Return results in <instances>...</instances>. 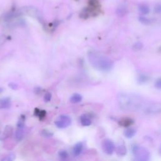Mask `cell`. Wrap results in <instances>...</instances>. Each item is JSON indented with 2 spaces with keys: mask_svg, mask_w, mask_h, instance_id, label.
<instances>
[{
  "mask_svg": "<svg viewBox=\"0 0 161 161\" xmlns=\"http://www.w3.org/2000/svg\"><path fill=\"white\" fill-rule=\"evenodd\" d=\"M117 99L120 107L122 109L140 112L143 113H145L150 103V102L146 101L142 96L128 93H120L118 95Z\"/></svg>",
  "mask_w": 161,
  "mask_h": 161,
  "instance_id": "1",
  "label": "cell"
},
{
  "mask_svg": "<svg viewBox=\"0 0 161 161\" xmlns=\"http://www.w3.org/2000/svg\"><path fill=\"white\" fill-rule=\"evenodd\" d=\"M90 64L101 71H109L113 67V62L109 57L96 50H91L88 54Z\"/></svg>",
  "mask_w": 161,
  "mask_h": 161,
  "instance_id": "2",
  "label": "cell"
},
{
  "mask_svg": "<svg viewBox=\"0 0 161 161\" xmlns=\"http://www.w3.org/2000/svg\"><path fill=\"white\" fill-rule=\"evenodd\" d=\"M133 154L136 160L140 161H146L149 159L150 154L148 151L143 147L135 145L133 147Z\"/></svg>",
  "mask_w": 161,
  "mask_h": 161,
  "instance_id": "3",
  "label": "cell"
},
{
  "mask_svg": "<svg viewBox=\"0 0 161 161\" xmlns=\"http://www.w3.org/2000/svg\"><path fill=\"white\" fill-rule=\"evenodd\" d=\"M71 123V119L67 115L59 116L55 122V125L59 128H64L69 127Z\"/></svg>",
  "mask_w": 161,
  "mask_h": 161,
  "instance_id": "4",
  "label": "cell"
},
{
  "mask_svg": "<svg viewBox=\"0 0 161 161\" xmlns=\"http://www.w3.org/2000/svg\"><path fill=\"white\" fill-rule=\"evenodd\" d=\"M25 130V124H24V118L23 116L20 118L17 123V130L15 134V138L17 141L21 140L24 135Z\"/></svg>",
  "mask_w": 161,
  "mask_h": 161,
  "instance_id": "5",
  "label": "cell"
},
{
  "mask_svg": "<svg viewBox=\"0 0 161 161\" xmlns=\"http://www.w3.org/2000/svg\"><path fill=\"white\" fill-rule=\"evenodd\" d=\"M102 148L104 152L108 155H112L115 148V144L109 139H105L102 142Z\"/></svg>",
  "mask_w": 161,
  "mask_h": 161,
  "instance_id": "6",
  "label": "cell"
},
{
  "mask_svg": "<svg viewBox=\"0 0 161 161\" xmlns=\"http://www.w3.org/2000/svg\"><path fill=\"white\" fill-rule=\"evenodd\" d=\"M83 148V144L81 142H79L76 144L73 147V152L75 156H78L81 153Z\"/></svg>",
  "mask_w": 161,
  "mask_h": 161,
  "instance_id": "7",
  "label": "cell"
},
{
  "mask_svg": "<svg viewBox=\"0 0 161 161\" xmlns=\"http://www.w3.org/2000/svg\"><path fill=\"white\" fill-rule=\"evenodd\" d=\"M80 123H81V125L83 126L88 127L91 124V120L90 119V118L88 115H83L80 117Z\"/></svg>",
  "mask_w": 161,
  "mask_h": 161,
  "instance_id": "8",
  "label": "cell"
},
{
  "mask_svg": "<svg viewBox=\"0 0 161 161\" xmlns=\"http://www.w3.org/2000/svg\"><path fill=\"white\" fill-rule=\"evenodd\" d=\"M138 10L141 14L142 15H147L150 12V8L146 4H141L138 6Z\"/></svg>",
  "mask_w": 161,
  "mask_h": 161,
  "instance_id": "9",
  "label": "cell"
},
{
  "mask_svg": "<svg viewBox=\"0 0 161 161\" xmlns=\"http://www.w3.org/2000/svg\"><path fill=\"white\" fill-rule=\"evenodd\" d=\"M128 12L127 9L125 6H120L118 7L116 10V15L120 17H123Z\"/></svg>",
  "mask_w": 161,
  "mask_h": 161,
  "instance_id": "10",
  "label": "cell"
},
{
  "mask_svg": "<svg viewBox=\"0 0 161 161\" xmlns=\"http://www.w3.org/2000/svg\"><path fill=\"white\" fill-rule=\"evenodd\" d=\"M133 123H134V121L132 119L128 118H123L119 122V124L123 127H128L131 125H132Z\"/></svg>",
  "mask_w": 161,
  "mask_h": 161,
  "instance_id": "11",
  "label": "cell"
},
{
  "mask_svg": "<svg viewBox=\"0 0 161 161\" xmlns=\"http://www.w3.org/2000/svg\"><path fill=\"white\" fill-rule=\"evenodd\" d=\"M82 99H83V97L81 95L77 94V93H75L72 96L70 97V102L73 103H77L81 102Z\"/></svg>",
  "mask_w": 161,
  "mask_h": 161,
  "instance_id": "12",
  "label": "cell"
},
{
  "mask_svg": "<svg viewBox=\"0 0 161 161\" xmlns=\"http://www.w3.org/2000/svg\"><path fill=\"white\" fill-rule=\"evenodd\" d=\"M117 154L120 156H123L127 154V148L124 145H119L116 149Z\"/></svg>",
  "mask_w": 161,
  "mask_h": 161,
  "instance_id": "13",
  "label": "cell"
},
{
  "mask_svg": "<svg viewBox=\"0 0 161 161\" xmlns=\"http://www.w3.org/2000/svg\"><path fill=\"white\" fill-rule=\"evenodd\" d=\"M136 134V131L132 128H128L125 132V135L127 138H132Z\"/></svg>",
  "mask_w": 161,
  "mask_h": 161,
  "instance_id": "14",
  "label": "cell"
},
{
  "mask_svg": "<svg viewBox=\"0 0 161 161\" xmlns=\"http://www.w3.org/2000/svg\"><path fill=\"white\" fill-rule=\"evenodd\" d=\"M0 105L3 108H9L11 105V102H10V100L9 98H5L3 99L1 101V103H0Z\"/></svg>",
  "mask_w": 161,
  "mask_h": 161,
  "instance_id": "15",
  "label": "cell"
},
{
  "mask_svg": "<svg viewBox=\"0 0 161 161\" xmlns=\"http://www.w3.org/2000/svg\"><path fill=\"white\" fill-rule=\"evenodd\" d=\"M35 114L40 118V120H42L46 115V112L45 110H39L38 109H35Z\"/></svg>",
  "mask_w": 161,
  "mask_h": 161,
  "instance_id": "16",
  "label": "cell"
},
{
  "mask_svg": "<svg viewBox=\"0 0 161 161\" xmlns=\"http://www.w3.org/2000/svg\"><path fill=\"white\" fill-rule=\"evenodd\" d=\"M139 22L141 23H142L144 25H150L151 23V20L147 18V17H145V16H140L139 17Z\"/></svg>",
  "mask_w": 161,
  "mask_h": 161,
  "instance_id": "17",
  "label": "cell"
},
{
  "mask_svg": "<svg viewBox=\"0 0 161 161\" xmlns=\"http://www.w3.org/2000/svg\"><path fill=\"white\" fill-rule=\"evenodd\" d=\"M59 156L60 158L63 160H65L69 157V154L67 152V151L65 150H60L59 152Z\"/></svg>",
  "mask_w": 161,
  "mask_h": 161,
  "instance_id": "18",
  "label": "cell"
},
{
  "mask_svg": "<svg viewBox=\"0 0 161 161\" xmlns=\"http://www.w3.org/2000/svg\"><path fill=\"white\" fill-rule=\"evenodd\" d=\"M142 48H143V44L139 42L135 43L132 47V49L134 50V51H138V50H140Z\"/></svg>",
  "mask_w": 161,
  "mask_h": 161,
  "instance_id": "19",
  "label": "cell"
},
{
  "mask_svg": "<svg viewBox=\"0 0 161 161\" xmlns=\"http://www.w3.org/2000/svg\"><path fill=\"white\" fill-rule=\"evenodd\" d=\"M89 5L90 7H92L94 8H98L99 3L98 0H89Z\"/></svg>",
  "mask_w": 161,
  "mask_h": 161,
  "instance_id": "20",
  "label": "cell"
},
{
  "mask_svg": "<svg viewBox=\"0 0 161 161\" xmlns=\"http://www.w3.org/2000/svg\"><path fill=\"white\" fill-rule=\"evenodd\" d=\"M12 131H13V128L12 127L10 126H6L5 129V134L6 136H9L11 135L12 134Z\"/></svg>",
  "mask_w": 161,
  "mask_h": 161,
  "instance_id": "21",
  "label": "cell"
},
{
  "mask_svg": "<svg viewBox=\"0 0 161 161\" xmlns=\"http://www.w3.org/2000/svg\"><path fill=\"white\" fill-rule=\"evenodd\" d=\"M154 11L155 13H157V14L161 13V4L160 3L157 4L155 6L154 9Z\"/></svg>",
  "mask_w": 161,
  "mask_h": 161,
  "instance_id": "22",
  "label": "cell"
},
{
  "mask_svg": "<svg viewBox=\"0 0 161 161\" xmlns=\"http://www.w3.org/2000/svg\"><path fill=\"white\" fill-rule=\"evenodd\" d=\"M148 79L147 76H145V75H140L139 78H138V81L140 83H145Z\"/></svg>",
  "mask_w": 161,
  "mask_h": 161,
  "instance_id": "23",
  "label": "cell"
},
{
  "mask_svg": "<svg viewBox=\"0 0 161 161\" xmlns=\"http://www.w3.org/2000/svg\"><path fill=\"white\" fill-rule=\"evenodd\" d=\"M42 135L45 137H52L53 135V134L52 132H49L48 130H42Z\"/></svg>",
  "mask_w": 161,
  "mask_h": 161,
  "instance_id": "24",
  "label": "cell"
},
{
  "mask_svg": "<svg viewBox=\"0 0 161 161\" xmlns=\"http://www.w3.org/2000/svg\"><path fill=\"white\" fill-rule=\"evenodd\" d=\"M52 98V94L50 93H47L45 94V96H44V100L45 102H48L50 101Z\"/></svg>",
  "mask_w": 161,
  "mask_h": 161,
  "instance_id": "25",
  "label": "cell"
},
{
  "mask_svg": "<svg viewBox=\"0 0 161 161\" xmlns=\"http://www.w3.org/2000/svg\"><path fill=\"white\" fill-rule=\"evenodd\" d=\"M155 86L157 89H161V78H159L156 80L155 83Z\"/></svg>",
  "mask_w": 161,
  "mask_h": 161,
  "instance_id": "26",
  "label": "cell"
},
{
  "mask_svg": "<svg viewBox=\"0 0 161 161\" xmlns=\"http://www.w3.org/2000/svg\"><path fill=\"white\" fill-rule=\"evenodd\" d=\"M9 88H11L12 89H13V90H16V89H17V88H18V85L16 84H15V83H9Z\"/></svg>",
  "mask_w": 161,
  "mask_h": 161,
  "instance_id": "27",
  "label": "cell"
},
{
  "mask_svg": "<svg viewBox=\"0 0 161 161\" xmlns=\"http://www.w3.org/2000/svg\"><path fill=\"white\" fill-rule=\"evenodd\" d=\"M160 154H161V147H160Z\"/></svg>",
  "mask_w": 161,
  "mask_h": 161,
  "instance_id": "28",
  "label": "cell"
}]
</instances>
